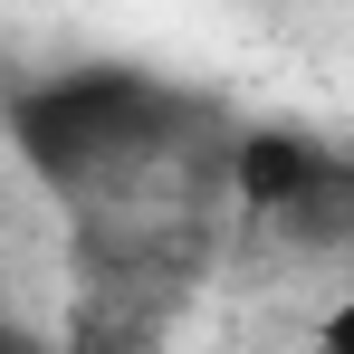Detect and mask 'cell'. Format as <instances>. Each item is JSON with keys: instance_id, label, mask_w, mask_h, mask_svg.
<instances>
[{"instance_id": "cell-1", "label": "cell", "mask_w": 354, "mask_h": 354, "mask_svg": "<svg viewBox=\"0 0 354 354\" xmlns=\"http://www.w3.org/2000/svg\"><path fill=\"white\" fill-rule=\"evenodd\" d=\"M306 182H316V153H306L297 134H249V144H239V201H249V211H278Z\"/></svg>"}, {"instance_id": "cell-2", "label": "cell", "mask_w": 354, "mask_h": 354, "mask_svg": "<svg viewBox=\"0 0 354 354\" xmlns=\"http://www.w3.org/2000/svg\"><path fill=\"white\" fill-rule=\"evenodd\" d=\"M316 354H354V297L326 316V326H316Z\"/></svg>"}]
</instances>
